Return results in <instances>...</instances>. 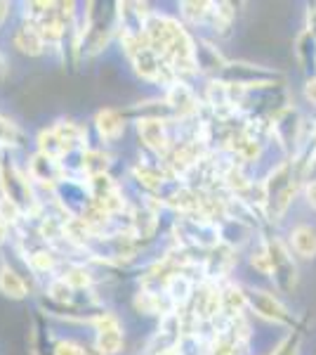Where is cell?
Masks as SVG:
<instances>
[{
	"instance_id": "30bf717a",
	"label": "cell",
	"mask_w": 316,
	"mask_h": 355,
	"mask_svg": "<svg viewBox=\"0 0 316 355\" xmlns=\"http://www.w3.org/2000/svg\"><path fill=\"white\" fill-rule=\"evenodd\" d=\"M288 246L290 251L302 261H314L316 259V227L309 223H297L288 230Z\"/></svg>"
},
{
	"instance_id": "ba28073f",
	"label": "cell",
	"mask_w": 316,
	"mask_h": 355,
	"mask_svg": "<svg viewBox=\"0 0 316 355\" xmlns=\"http://www.w3.org/2000/svg\"><path fill=\"white\" fill-rule=\"evenodd\" d=\"M137 133H140L147 150H151L163 159L172 150V145H175L165 119H137Z\"/></svg>"
},
{
	"instance_id": "cb8c5ba5",
	"label": "cell",
	"mask_w": 316,
	"mask_h": 355,
	"mask_svg": "<svg viewBox=\"0 0 316 355\" xmlns=\"http://www.w3.org/2000/svg\"><path fill=\"white\" fill-rule=\"evenodd\" d=\"M19 206L12 204L10 199H0V218H3L5 223H17V218H19Z\"/></svg>"
},
{
	"instance_id": "8992f818",
	"label": "cell",
	"mask_w": 316,
	"mask_h": 355,
	"mask_svg": "<svg viewBox=\"0 0 316 355\" xmlns=\"http://www.w3.org/2000/svg\"><path fill=\"white\" fill-rule=\"evenodd\" d=\"M0 185H3L5 199L19 206L21 214H36L38 211V202L33 197L31 185H28V178L21 175L12 164H0Z\"/></svg>"
},
{
	"instance_id": "4316f807",
	"label": "cell",
	"mask_w": 316,
	"mask_h": 355,
	"mask_svg": "<svg viewBox=\"0 0 316 355\" xmlns=\"http://www.w3.org/2000/svg\"><path fill=\"white\" fill-rule=\"evenodd\" d=\"M302 95H304V100H307L309 105H312L314 110H316V76H309L307 81H304Z\"/></svg>"
},
{
	"instance_id": "2e32d148",
	"label": "cell",
	"mask_w": 316,
	"mask_h": 355,
	"mask_svg": "<svg viewBox=\"0 0 316 355\" xmlns=\"http://www.w3.org/2000/svg\"><path fill=\"white\" fill-rule=\"evenodd\" d=\"M12 41H15V48L19 50V53L31 55V57L40 55L45 48V41H43V36H40V31L31 24H24V26L17 28Z\"/></svg>"
},
{
	"instance_id": "44dd1931",
	"label": "cell",
	"mask_w": 316,
	"mask_h": 355,
	"mask_svg": "<svg viewBox=\"0 0 316 355\" xmlns=\"http://www.w3.org/2000/svg\"><path fill=\"white\" fill-rule=\"evenodd\" d=\"M64 279H66V284L71 287L73 291L76 289H85V287H90V282H93V277H90V272L85 270V268H68V270L64 272Z\"/></svg>"
},
{
	"instance_id": "277c9868",
	"label": "cell",
	"mask_w": 316,
	"mask_h": 355,
	"mask_svg": "<svg viewBox=\"0 0 316 355\" xmlns=\"http://www.w3.org/2000/svg\"><path fill=\"white\" fill-rule=\"evenodd\" d=\"M220 78L232 85H239L243 90H264L284 85V73L279 69L250 64V62H227Z\"/></svg>"
},
{
	"instance_id": "5b68a950",
	"label": "cell",
	"mask_w": 316,
	"mask_h": 355,
	"mask_svg": "<svg viewBox=\"0 0 316 355\" xmlns=\"http://www.w3.org/2000/svg\"><path fill=\"white\" fill-rule=\"evenodd\" d=\"M245 294H248V311L255 318H260L269 324H279V327L286 329L300 327L295 313L279 299V294L262 287H245Z\"/></svg>"
},
{
	"instance_id": "3957f363",
	"label": "cell",
	"mask_w": 316,
	"mask_h": 355,
	"mask_svg": "<svg viewBox=\"0 0 316 355\" xmlns=\"http://www.w3.org/2000/svg\"><path fill=\"white\" fill-rule=\"evenodd\" d=\"M262 242L267 249L269 259V279H272L277 294L292 296L300 282V270H297V263L292 259V251L288 242L284 237L274 232H262Z\"/></svg>"
},
{
	"instance_id": "f1b7e54d",
	"label": "cell",
	"mask_w": 316,
	"mask_h": 355,
	"mask_svg": "<svg viewBox=\"0 0 316 355\" xmlns=\"http://www.w3.org/2000/svg\"><path fill=\"white\" fill-rule=\"evenodd\" d=\"M8 8H10V3H0V24H3V19L8 17Z\"/></svg>"
},
{
	"instance_id": "d6986e66",
	"label": "cell",
	"mask_w": 316,
	"mask_h": 355,
	"mask_svg": "<svg viewBox=\"0 0 316 355\" xmlns=\"http://www.w3.org/2000/svg\"><path fill=\"white\" fill-rule=\"evenodd\" d=\"M180 15L187 24H203V21H208L210 3H182Z\"/></svg>"
},
{
	"instance_id": "6da1fadb",
	"label": "cell",
	"mask_w": 316,
	"mask_h": 355,
	"mask_svg": "<svg viewBox=\"0 0 316 355\" xmlns=\"http://www.w3.org/2000/svg\"><path fill=\"white\" fill-rule=\"evenodd\" d=\"M145 33L154 53H156L180 78L198 73L196 43L189 36L185 24H180V21L172 19L168 15L151 12L147 19Z\"/></svg>"
},
{
	"instance_id": "9c48e42d",
	"label": "cell",
	"mask_w": 316,
	"mask_h": 355,
	"mask_svg": "<svg viewBox=\"0 0 316 355\" xmlns=\"http://www.w3.org/2000/svg\"><path fill=\"white\" fill-rule=\"evenodd\" d=\"M93 322L97 327V351L100 355H116L123 346V331H120L118 318L111 313H100Z\"/></svg>"
},
{
	"instance_id": "ac0fdd59",
	"label": "cell",
	"mask_w": 316,
	"mask_h": 355,
	"mask_svg": "<svg viewBox=\"0 0 316 355\" xmlns=\"http://www.w3.org/2000/svg\"><path fill=\"white\" fill-rule=\"evenodd\" d=\"M302 339H304V329H286V334L281 336L279 343L274 346V351L269 355H300L302 353Z\"/></svg>"
},
{
	"instance_id": "83f0119b",
	"label": "cell",
	"mask_w": 316,
	"mask_h": 355,
	"mask_svg": "<svg viewBox=\"0 0 316 355\" xmlns=\"http://www.w3.org/2000/svg\"><path fill=\"white\" fill-rule=\"evenodd\" d=\"M5 234H8V223H5L3 218H0V244L5 242Z\"/></svg>"
},
{
	"instance_id": "484cf974",
	"label": "cell",
	"mask_w": 316,
	"mask_h": 355,
	"mask_svg": "<svg viewBox=\"0 0 316 355\" xmlns=\"http://www.w3.org/2000/svg\"><path fill=\"white\" fill-rule=\"evenodd\" d=\"M302 199H304V204H307L309 209L316 211V178H312V180L304 182V187H302Z\"/></svg>"
},
{
	"instance_id": "d4e9b609",
	"label": "cell",
	"mask_w": 316,
	"mask_h": 355,
	"mask_svg": "<svg viewBox=\"0 0 316 355\" xmlns=\"http://www.w3.org/2000/svg\"><path fill=\"white\" fill-rule=\"evenodd\" d=\"M53 355H88V353H85L83 346H78V343H73V341H59L55 346Z\"/></svg>"
},
{
	"instance_id": "7a4b0ae2",
	"label": "cell",
	"mask_w": 316,
	"mask_h": 355,
	"mask_svg": "<svg viewBox=\"0 0 316 355\" xmlns=\"http://www.w3.org/2000/svg\"><path fill=\"white\" fill-rule=\"evenodd\" d=\"M304 180H307V171L304 166L292 159H281L277 166L269 168L264 175V223L267 225H279L281 220L288 216L295 199L302 194Z\"/></svg>"
},
{
	"instance_id": "9a60e30c",
	"label": "cell",
	"mask_w": 316,
	"mask_h": 355,
	"mask_svg": "<svg viewBox=\"0 0 316 355\" xmlns=\"http://www.w3.org/2000/svg\"><path fill=\"white\" fill-rule=\"evenodd\" d=\"M95 125H97V130H100L102 140L116 142L125 130V119H123V114L116 110H102L97 114Z\"/></svg>"
},
{
	"instance_id": "8fae6325",
	"label": "cell",
	"mask_w": 316,
	"mask_h": 355,
	"mask_svg": "<svg viewBox=\"0 0 316 355\" xmlns=\"http://www.w3.org/2000/svg\"><path fill=\"white\" fill-rule=\"evenodd\" d=\"M248 311V294L245 287L239 282H224L222 284V318H245Z\"/></svg>"
},
{
	"instance_id": "7402d4cb",
	"label": "cell",
	"mask_w": 316,
	"mask_h": 355,
	"mask_svg": "<svg viewBox=\"0 0 316 355\" xmlns=\"http://www.w3.org/2000/svg\"><path fill=\"white\" fill-rule=\"evenodd\" d=\"M48 294H50V299H53L55 303H59V306H66L68 301L73 299V289L66 284V279L64 277H59V279H55L53 284H50V289H48Z\"/></svg>"
},
{
	"instance_id": "52a82bcc",
	"label": "cell",
	"mask_w": 316,
	"mask_h": 355,
	"mask_svg": "<svg viewBox=\"0 0 316 355\" xmlns=\"http://www.w3.org/2000/svg\"><path fill=\"white\" fill-rule=\"evenodd\" d=\"M163 100L170 107L172 119H180V121H189V119L198 116L201 110H203V100H201L196 90L185 78H177L175 83L168 85Z\"/></svg>"
},
{
	"instance_id": "e0dca14e",
	"label": "cell",
	"mask_w": 316,
	"mask_h": 355,
	"mask_svg": "<svg viewBox=\"0 0 316 355\" xmlns=\"http://www.w3.org/2000/svg\"><path fill=\"white\" fill-rule=\"evenodd\" d=\"M0 294L15 301L26 296V282L21 279V275H17L12 270V268H0Z\"/></svg>"
},
{
	"instance_id": "ffe728a7",
	"label": "cell",
	"mask_w": 316,
	"mask_h": 355,
	"mask_svg": "<svg viewBox=\"0 0 316 355\" xmlns=\"http://www.w3.org/2000/svg\"><path fill=\"white\" fill-rule=\"evenodd\" d=\"M106 168H109V157H106L104 152H93V150L85 152L83 171H85V173H90V178L104 175Z\"/></svg>"
},
{
	"instance_id": "5bb4252c",
	"label": "cell",
	"mask_w": 316,
	"mask_h": 355,
	"mask_svg": "<svg viewBox=\"0 0 316 355\" xmlns=\"http://www.w3.org/2000/svg\"><path fill=\"white\" fill-rule=\"evenodd\" d=\"M236 5L232 3H210L208 24L217 36H229L234 28V19H236Z\"/></svg>"
},
{
	"instance_id": "7c38bea8",
	"label": "cell",
	"mask_w": 316,
	"mask_h": 355,
	"mask_svg": "<svg viewBox=\"0 0 316 355\" xmlns=\"http://www.w3.org/2000/svg\"><path fill=\"white\" fill-rule=\"evenodd\" d=\"M292 53H295L297 64H300L302 71L307 73V78L316 76V36L314 33H309L307 28H302L295 38Z\"/></svg>"
},
{
	"instance_id": "603a6c76",
	"label": "cell",
	"mask_w": 316,
	"mask_h": 355,
	"mask_svg": "<svg viewBox=\"0 0 316 355\" xmlns=\"http://www.w3.org/2000/svg\"><path fill=\"white\" fill-rule=\"evenodd\" d=\"M31 266H33V270H38V272H48L55 268V259H53L50 251H33Z\"/></svg>"
},
{
	"instance_id": "f546056e",
	"label": "cell",
	"mask_w": 316,
	"mask_h": 355,
	"mask_svg": "<svg viewBox=\"0 0 316 355\" xmlns=\"http://www.w3.org/2000/svg\"><path fill=\"white\" fill-rule=\"evenodd\" d=\"M5 71H8V67H5V60H3V55H0V78L5 76Z\"/></svg>"
},
{
	"instance_id": "4fadbf2b",
	"label": "cell",
	"mask_w": 316,
	"mask_h": 355,
	"mask_svg": "<svg viewBox=\"0 0 316 355\" xmlns=\"http://www.w3.org/2000/svg\"><path fill=\"white\" fill-rule=\"evenodd\" d=\"M31 178L43 185L53 187L57 180H62V164L57 159L48 157V154H36L31 159Z\"/></svg>"
}]
</instances>
